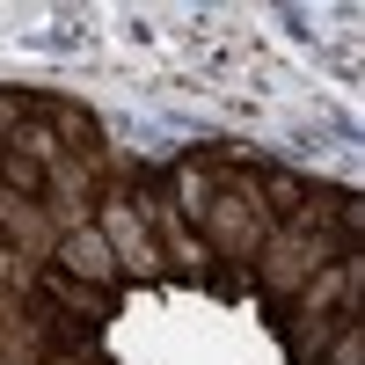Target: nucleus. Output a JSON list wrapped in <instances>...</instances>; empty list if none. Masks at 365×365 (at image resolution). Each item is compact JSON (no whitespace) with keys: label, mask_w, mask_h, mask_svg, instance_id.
I'll use <instances>...</instances> for the list:
<instances>
[{"label":"nucleus","mask_w":365,"mask_h":365,"mask_svg":"<svg viewBox=\"0 0 365 365\" xmlns=\"http://www.w3.org/2000/svg\"><path fill=\"white\" fill-rule=\"evenodd\" d=\"M336 256H344V241H336V234H322V227H299V220H292V227H270L263 256L249 263V278L263 285V299H278V307H285V299L307 285L322 263H336Z\"/></svg>","instance_id":"7ed1b4c3"},{"label":"nucleus","mask_w":365,"mask_h":365,"mask_svg":"<svg viewBox=\"0 0 365 365\" xmlns=\"http://www.w3.org/2000/svg\"><path fill=\"white\" fill-rule=\"evenodd\" d=\"M44 365H110L103 351H58V358H44Z\"/></svg>","instance_id":"39448f33"},{"label":"nucleus","mask_w":365,"mask_h":365,"mask_svg":"<svg viewBox=\"0 0 365 365\" xmlns=\"http://www.w3.org/2000/svg\"><path fill=\"white\" fill-rule=\"evenodd\" d=\"M270 227H278V220H270L263 197H256V161H234V168L220 175V190L205 197V212H197V241H205V256L220 263L227 292L249 278V263L263 256Z\"/></svg>","instance_id":"f257e3e1"},{"label":"nucleus","mask_w":365,"mask_h":365,"mask_svg":"<svg viewBox=\"0 0 365 365\" xmlns=\"http://www.w3.org/2000/svg\"><path fill=\"white\" fill-rule=\"evenodd\" d=\"M125 175H132V168H117V175L103 182L96 220H88V227L103 234V249H110V263H117V285H125V278H132V285H161L168 270H161V256H154V234H146V227H139V212H132Z\"/></svg>","instance_id":"f03ea898"},{"label":"nucleus","mask_w":365,"mask_h":365,"mask_svg":"<svg viewBox=\"0 0 365 365\" xmlns=\"http://www.w3.org/2000/svg\"><path fill=\"white\" fill-rule=\"evenodd\" d=\"M51 270H58V278H73V285H88V292H110V285H117V263H110V249H103V234H96V227L58 234Z\"/></svg>","instance_id":"20e7f679"}]
</instances>
